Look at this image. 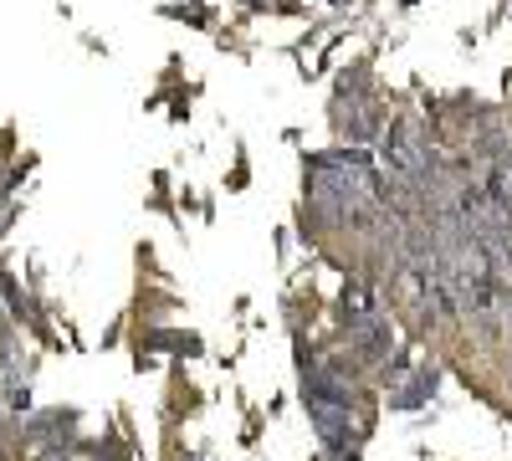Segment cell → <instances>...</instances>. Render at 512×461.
Segmentation results:
<instances>
[{"label": "cell", "instance_id": "1", "mask_svg": "<svg viewBox=\"0 0 512 461\" xmlns=\"http://www.w3.org/2000/svg\"><path fill=\"white\" fill-rule=\"evenodd\" d=\"M308 415H313L318 441H323V451H328V456H338V451H359L364 426L354 421L349 410H333V405H308Z\"/></svg>", "mask_w": 512, "mask_h": 461}]
</instances>
